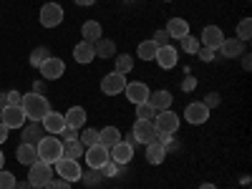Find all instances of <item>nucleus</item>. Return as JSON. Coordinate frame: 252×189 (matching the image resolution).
I'll list each match as a JSON object with an SVG mask.
<instances>
[{"label":"nucleus","mask_w":252,"mask_h":189,"mask_svg":"<svg viewBox=\"0 0 252 189\" xmlns=\"http://www.w3.org/2000/svg\"><path fill=\"white\" fill-rule=\"evenodd\" d=\"M131 157H134V146L126 144V141H119V144H114L109 149V161H114L119 166H126L131 161Z\"/></svg>","instance_id":"11"},{"label":"nucleus","mask_w":252,"mask_h":189,"mask_svg":"<svg viewBox=\"0 0 252 189\" xmlns=\"http://www.w3.org/2000/svg\"><path fill=\"white\" fill-rule=\"evenodd\" d=\"M63 119H66V126H71V129H81V126L86 124V109L83 106H71L66 114H63Z\"/></svg>","instance_id":"21"},{"label":"nucleus","mask_w":252,"mask_h":189,"mask_svg":"<svg viewBox=\"0 0 252 189\" xmlns=\"http://www.w3.org/2000/svg\"><path fill=\"white\" fill-rule=\"evenodd\" d=\"M20 109H23V114H26V119H28V121H43V116L51 111V106H48V98H46L43 94H35V91L23 94V101H20Z\"/></svg>","instance_id":"1"},{"label":"nucleus","mask_w":252,"mask_h":189,"mask_svg":"<svg viewBox=\"0 0 252 189\" xmlns=\"http://www.w3.org/2000/svg\"><path fill=\"white\" fill-rule=\"evenodd\" d=\"M131 134H134L136 144H152V141H157V126H154V121H144V119H139V121L134 124Z\"/></svg>","instance_id":"6"},{"label":"nucleus","mask_w":252,"mask_h":189,"mask_svg":"<svg viewBox=\"0 0 252 189\" xmlns=\"http://www.w3.org/2000/svg\"><path fill=\"white\" fill-rule=\"evenodd\" d=\"M53 179V166L51 164H46V161H33L31 166H28V184L33 187V189H43L48 182Z\"/></svg>","instance_id":"3"},{"label":"nucleus","mask_w":252,"mask_h":189,"mask_svg":"<svg viewBox=\"0 0 252 189\" xmlns=\"http://www.w3.org/2000/svg\"><path fill=\"white\" fill-rule=\"evenodd\" d=\"M152 40L157 43V48H161V46H169V35H166V31H157Z\"/></svg>","instance_id":"41"},{"label":"nucleus","mask_w":252,"mask_h":189,"mask_svg":"<svg viewBox=\"0 0 252 189\" xmlns=\"http://www.w3.org/2000/svg\"><path fill=\"white\" fill-rule=\"evenodd\" d=\"M78 141H81L83 146H94V144H98V131H96V129H86V131L78 136Z\"/></svg>","instance_id":"37"},{"label":"nucleus","mask_w":252,"mask_h":189,"mask_svg":"<svg viewBox=\"0 0 252 189\" xmlns=\"http://www.w3.org/2000/svg\"><path fill=\"white\" fill-rule=\"evenodd\" d=\"M43 189H71V182H66V179H51Z\"/></svg>","instance_id":"42"},{"label":"nucleus","mask_w":252,"mask_h":189,"mask_svg":"<svg viewBox=\"0 0 252 189\" xmlns=\"http://www.w3.org/2000/svg\"><path fill=\"white\" fill-rule=\"evenodd\" d=\"M154 126H157V134H174L179 129V116L174 111H159L154 116Z\"/></svg>","instance_id":"4"},{"label":"nucleus","mask_w":252,"mask_h":189,"mask_svg":"<svg viewBox=\"0 0 252 189\" xmlns=\"http://www.w3.org/2000/svg\"><path fill=\"white\" fill-rule=\"evenodd\" d=\"M35 152H38V159L46 161V164H56L61 157H63V141L56 139V136H43L38 144H35Z\"/></svg>","instance_id":"2"},{"label":"nucleus","mask_w":252,"mask_h":189,"mask_svg":"<svg viewBox=\"0 0 252 189\" xmlns=\"http://www.w3.org/2000/svg\"><path fill=\"white\" fill-rule=\"evenodd\" d=\"M15 157H18V161H20V164L31 166L33 161H38V152H35V144H26V141H23V144L18 146V154H15Z\"/></svg>","instance_id":"25"},{"label":"nucleus","mask_w":252,"mask_h":189,"mask_svg":"<svg viewBox=\"0 0 252 189\" xmlns=\"http://www.w3.org/2000/svg\"><path fill=\"white\" fill-rule=\"evenodd\" d=\"M157 43L154 40H144V43H139V58L141 61H154L157 58Z\"/></svg>","instance_id":"30"},{"label":"nucleus","mask_w":252,"mask_h":189,"mask_svg":"<svg viewBox=\"0 0 252 189\" xmlns=\"http://www.w3.org/2000/svg\"><path fill=\"white\" fill-rule=\"evenodd\" d=\"M46 58H51V51H48L46 46L33 48V53H31V66H33V68H40V63H43Z\"/></svg>","instance_id":"32"},{"label":"nucleus","mask_w":252,"mask_h":189,"mask_svg":"<svg viewBox=\"0 0 252 189\" xmlns=\"http://www.w3.org/2000/svg\"><path fill=\"white\" fill-rule=\"evenodd\" d=\"M58 136H61L63 144H66V141H76V139H78V129H71V126H66V129H63Z\"/></svg>","instance_id":"40"},{"label":"nucleus","mask_w":252,"mask_h":189,"mask_svg":"<svg viewBox=\"0 0 252 189\" xmlns=\"http://www.w3.org/2000/svg\"><path fill=\"white\" fill-rule=\"evenodd\" d=\"M177 61H179V56H177V48H172V46H161V48L157 51V63H159L164 71L174 68Z\"/></svg>","instance_id":"18"},{"label":"nucleus","mask_w":252,"mask_h":189,"mask_svg":"<svg viewBox=\"0 0 252 189\" xmlns=\"http://www.w3.org/2000/svg\"><path fill=\"white\" fill-rule=\"evenodd\" d=\"M15 174L5 172V169H0V189H15Z\"/></svg>","instance_id":"38"},{"label":"nucleus","mask_w":252,"mask_h":189,"mask_svg":"<svg viewBox=\"0 0 252 189\" xmlns=\"http://www.w3.org/2000/svg\"><path fill=\"white\" fill-rule=\"evenodd\" d=\"M124 89H126V76L119 73V71H111L109 76H103V81H101V91L106 96H116Z\"/></svg>","instance_id":"10"},{"label":"nucleus","mask_w":252,"mask_h":189,"mask_svg":"<svg viewBox=\"0 0 252 189\" xmlns=\"http://www.w3.org/2000/svg\"><path fill=\"white\" fill-rule=\"evenodd\" d=\"M179 43H182V51H184V53H192V56H197V51L202 48L197 35H184V38L179 40Z\"/></svg>","instance_id":"33"},{"label":"nucleus","mask_w":252,"mask_h":189,"mask_svg":"<svg viewBox=\"0 0 252 189\" xmlns=\"http://www.w3.org/2000/svg\"><path fill=\"white\" fill-rule=\"evenodd\" d=\"M124 94H126V98H129L131 103H144L146 98H149V86L146 83H141V81H134V83H126V89H124Z\"/></svg>","instance_id":"13"},{"label":"nucleus","mask_w":252,"mask_h":189,"mask_svg":"<svg viewBox=\"0 0 252 189\" xmlns=\"http://www.w3.org/2000/svg\"><path fill=\"white\" fill-rule=\"evenodd\" d=\"M94 53L98 58H114L116 56V43H114V40H109V38H98L96 43H94Z\"/></svg>","instance_id":"24"},{"label":"nucleus","mask_w":252,"mask_h":189,"mask_svg":"<svg viewBox=\"0 0 252 189\" xmlns=\"http://www.w3.org/2000/svg\"><path fill=\"white\" fill-rule=\"evenodd\" d=\"M184 119H187L189 124H204V121L209 119V109L204 106L202 101H197V103H189V106L184 109Z\"/></svg>","instance_id":"15"},{"label":"nucleus","mask_w":252,"mask_h":189,"mask_svg":"<svg viewBox=\"0 0 252 189\" xmlns=\"http://www.w3.org/2000/svg\"><path fill=\"white\" fill-rule=\"evenodd\" d=\"M15 189H33V187H31L28 179H26V182H15Z\"/></svg>","instance_id":"50"},{"label":"nucleus","mask_w":252,"mask_h":189,"mask_svg":"<svg viewBox=\"0 0 252 189\" xmlns=\"http://www.w3.org/2000/svg\"><path fill=\"white\" fill-rule=\"evenodd\" d=\"M237 38L242 40V43L252 38V20L250 18H245V20H240V23H237Z\"/></svg>","instance_id":"34"},{"label":"nucleus","mask_w":252,"mask_h":189,"mask_svg":"<svg viewBox=\"0 0 252 189\" xmlns=\"http://www.w3.org/2000/svg\"><path fill=\"white\" fill-rule=\"evenodd\" d=\"M56 172H58L61 179H66V182H78L81 179V166H78L76 159H63L61 157L56 161Z\"/></svg>","instance_id":"9"},{"label":"nucleus","mask_w":252,"mask_h":189,"mask_svg":"<svg viewBox=\"0 0 252 189\" xmlns=\"http://www.w3.org/2000/svg\"><path fill=\"white\" fill-rule=\"evenodd\" d=\"M101 172L98 169H89V172H81V182L86 184V187H96V184H101Z\"/></svg>","instance_id":"35"},{"label":"nucleus","mask_w":252,"mask_h":189,"mask_svg":"<svg viewBox=\"0 0 252 189\" xmlns=\"http://www.w3.org/2000/svg\"><path fill=\"white\" fill-rule=\"evenodd\" d=\"M207 109H215V106H220V94H207V98L202 101Z\"/></svg>","instance_id":"45"},{"label":"nucleus","mask_w":252,"mask_h":189,"mask_svg":"<svg viewBox=\"0 0 252 189\" xmlns=\"http://www.w3.org/2000/svg\"><path fill=\"white\" fill-rule=\"evenodd\" d=\"M121 141V131L116 129V126H106V129H101L98 131V144H103L106 149H111L114 144Z\"/></svg>","instance_id":"26"},{"label":"nucleus","mask_w":252,"mask_h":189,"mask_svg":"<svg viewBox=\"0 0 252 189\" xmlns=\"http://www.w3.org/2000/svg\"><path fill=\"white\" fill-rule=\"evenodd\" d=\"M0 121H3L8 129H23L28 119H26V114H23L20 106H5L3 111H0Z\"/></svg>","instance_id":"8"},{"label":"nucleus","mask_w":252,"mask_h":189,"mask_svg":"<svg viewBox=\"0 0 252 189\" xmlns=\"http://www.w3.org/2000/svg\"><path fill=\"white\" fill-rule=\"evenodd\" d=\"M98 172H101V177H103V179H106V177H116V174L121 172V166H119V164H114V161H106Z\"/></svg>","instance_id":"39"},{"label":"nucleus","mask_w":252,"mask_h":189,"mask_svg":"<svg viewBox=\"0 0 252 189\" xmlns=\"http://www.w3.org/2000/svg\"><path fill=\"white\" fill-rule=\"evenodd\" d=\"M96 0H76V5H83V8H89V5H94Z\"/></svg>","instance_id":"51"},{"label":"nucleus","mask_w":252,"mask_h":189,"mask_svg":"<svg viewBox=\"0 0 252 189\" xmlns=\"http://www.w3.org/2000/svg\"><path fill=\"white\" fill-rule=\"evenodd\" d=\"M114 58H116V68H114V71H119V73L126 76V73L134 68V58H131L129 53H119V56H114Z\"/></svg>","instance_id":"31"},{"label":"nucleus","mask_w":252,"mask_h":189,"mask_svg":"<svg viewBox=\"0 0 252 189\" xmlns=\"http://www.w3.org/2000/svg\"><path fill=\"white\" fill-rule=\"evenodd\" d=\"M40 124H43V129L53 136H58L63 129H66V119H63V114H58V111H48Z\"/></svg>","instance_id":"16"},{"label":"nucleus","mask_w":252,"mask_h":189,"mask_svg":"<svg viewBox=\"0 0 252 189\" xmlns=\"http://www.w3.org/2000/svg\"><path fill=\"white\" fill-rule=\"evenodd\" d=\"M73 58H76V63H91V61L96 58V53H94V43H86V40L76 43V48H73Z\"/></svg>","instance_id":"23"},{"label":"nucleus","mask_w":252,"mask_h":189,"mask_svg":"<svg viewBox=\"0 0 252 189\" xmlns=\"http://www.w3.org/2000/svg\"><path fill=\"white\" fill-rule=\"evenodd\" d=\"M164 159H166V152H164V146L159 141L146 144V161L149 164H161Z\"/></svg>","instance_id":"28"},{"label":"nucleus","mask_w":252,"mask_h":189,"mask_svg":"<svg viewBox=\"0 0 252 189\" xmlns=\"http://www.w3.org/2000/svg\"><path fill=\"white\" fill-rule=\"evenodd\" d=\"M222 40H224L222 28H217V26H207V28L202 31L199 43H204V48H212V51H217V48L222 46Z\"/></svg>","instance_id":"14"},{"label":"nucleus","mask_w":252,"mask_h":189,"mask_svg":"<svg viewBox=\"0 0 252 189\" xmlns=\"http://www.w3.org/2000/svg\"><path fill=\"white\" fill-rule=\"evenodd\" d=\"M220 53L224 58H237V56L245 53V43H242L240 38H224L222 46H220Z\"/></svg>","instance_id":"19"},{"label":"nucleus","mask_w":252,"mask_h":189,"mask_svg":"<svg viewBox=\"0 0 252 189\" xmlns=\"http://www.w3.org/2000/svg\"><path fill=\"white\" fill-rule=\"evenodd\" d=\"M136 116L139 119H144V121H154V116H157V111L149 106V103H136Z\"/></svg>","instance_id":"36"},{"label":"nucleus","mask_w":252,"mask_h":189,"mask_svg":"<svg viewBox=\"0 0 252 189\" xmlns=\"http://www.w3.org/2000/svg\"><path fill=\"white\" fill-rule=\"evenodd\" d=\"M43 124L40 121H31L28 126H23V141L26 144H38L40 139H43Z\"/></svg>","instance_id":"22"},{"label":"nucleus","mask_w":252,"mask_h":189,"mask_svg":"<svg viewBox=\"0 0 252 189\" xmlns=\"http://www.w3.org/2000/svg\"><path fill=\"white\" fill-rule=\"evenodd\" d=\"M83 157H86V164L91 169H101V166L109 161V149L103 144H94V146H86Z\"/></svg>","instance_id":"7"},{"label":"nucleus","mask_w":252,"mask_h":189,"mask_svg":"<svg viewBox=\"0 0 252 189\" xmlns=\"http://www.w3.org/2000/svg\"><path fill=\"white\" fill-rule=\"evenodd\" d=\"M182 89H184V91L197 89V78H194V76H187V78H184V83H182Z\"/></svg>","instance_id":"46"},{"label":"nucleus","mask_w":252,"mask_h":189,"mask_svg":"<svg viewBox=\"0 0 252 189\" xmlns=\"http://www.w3.org/2000/svg\"><path fill=\"white\" fill-rule=\"evenodd\" d=\"M33 91H35V94H43V91H46V81H35V83H33Z\"/></svg>","instance_id":"48"},{"label":"nucleus","mask_w":252,"mask_h":189,"mask_svg":"<svg viewBox=\"0 0 252 189\" xmlns=\"http://www.w3.org/2000/svg\"><path fill=\"white\" fill-rule=\"evenodd\" d=\"M8 131H10V129H8L3 121H0V144H5V141H8Z\"/></svg>","instance_id":"47"},{"label":"nucleus","mask_w":252,"mask_h":189,"mask_svg":"<svg viewBox=\"0 0 252 189\" xmlns=\"http://www.w3.org/2000/svg\"><path fill=\"white\" fill-rule=\"evenodd\" d=\"M5 98H8V106H20V101H23V94H20V91H8Z\"/></svg>","instance_id":"43"},{"label":"nucleus","mask_w":252,"mask_h":189,"mask_svg":"<svg viewBox=\"0 0 252 189\" xmlns=\"http://www.w3.org/2000/svg\"><path fill=\"white\" fill-rule=\"evenodd\" d=\"M83 152H86V146H83L78 139L63 144V159H76L78 161V157H83Z\"/></svg>","instance_id":"29"},{"label":"nucleus","mask_w":252,"mask_h":189,"mask_svg":"<svg viewBox=\"0 0 252 189\" xmlns=\"http://www.w3.org/2000/svg\"><path fill=\"white\" fill-rule=\"evenodd\" d=\"M250 66H252V58H250V53H242V68H245V71H250Z\"/></svg>","instance_id":"49"},{"label":"nucleus","mask_w":252,"mask_h":189,"mask_svg":"<svg viewBox=\"0 0 252 189\" xmlns=\"http://www.w3.org/2000/svg\"><path fill=\"white\" fill-rule=\"evenodd\" d=\"M164 3H172V0H164Z\"/></svg>","instance_id":"55"},{"label":"nucleus","mask_w":252,"mask_h":189,"mask_svg":"<svg viewBox=\"0 0 252 189\" xmlns=\"http://www.w3.org/2000/svg\"><path fill=\"white\" fill-rule=\"evenodd\" d=\"M101 23H96V20H86L83 23V28H81V35H83V40L86 43H96V40L101 38Z\"/></svg>","instance_id":"27"},{"label":"nucleus","mask_w":252,"mask_h":189,"mask_svg":"<svg viewBox=\"0 0 252 189\" xmlns=\"http://www.w3.org/2000/svg\"><path fill=\"white\" fill-rule=\"evenodd\" d=\"M164 31H166V35H169V38L182 40L184 35H189V23H187V20H182V18H172Z\"/></svg>","instance_id":"20"},{"label":"nucleus","mask_w":252,"mask_h":189,"mask_svg":"<svg viewBox=\"0 0 252 189\" xmlns=\"http://www.w3.org/2000/svg\"><path fill=\"white\" fill-rule=\"evenodd\" d=\"M63 71H66V63H63L61 58H56V56H51V58H46L43 63H40V76H43L46 81L61 78Z\"/></svg>","instance_id":"12"},{"label":"nucleus","mask_w":252,"mask_h":189,"mask_svg":"<svg viewBox=\"0 0 252 189\" xmlns=\"http://www.w3.org/2000/svg\"><path fill=\"white\" fill-rule=\"evenodd\" d=\"M3 164H5V157H3V152H0V169H3Z\"/></svg>","instance_id":"54"},{"label":"nucleus","mask_w":252,"mask_h":189,"mask_svg":"<svg viewBox=\"0 0 252 189\" xmlns=\"http://www.w3.org/2000/svg\"><path fill=\"white\" fill-rule=\"evenodd\" d=\"M197 56H199V61H204V63H209V61H215V56H217V51H212V48H199V51H197Z\"/></svg>","instance_id":"44"},{"label":"nucleus","mask_w":252,"mask_h":189,"mask_svg":"<svg viewBox=\"0 0 252 189\" xmlns=\"http://www.w3.org/2000/svg\"><path fill=\"white\" fill-rule=\"evenodd\" d=\"M8 106V98H5V94H0V111H3Z\"/></svg>","instance_id":"52"},{"label":"nucleus","mask_w":252,"mask_h":189,"mask_svg":"<svg viewBox=\"0 0 252 189\" xmlns=\"http://www.w3.org/2000/svg\"><path fill=\"white\" fill-rule=\"evenodd\" d=\"M199 189H217V187H215V184H209V182H204V184H202Z\"/></svg>","instance_id":"53"},{"label":"nucleus","mask_w":252,"mask_h":189,"mask_svg":"<svg viewBox=\"0 0 252 189\" xmlns=\"http://www.w3.org/2000/svg\"><path fill=\"white\" fill-rule=\"evenodd\" d=\"M63 23V8L58 3H46L40 8V26L43 28H56Z\"/></svg>","instance_id":"5"},{"label":"nucleus","mask_w":252,"mask_h":189,"mask_svg":"<svg viewBox=\"0 0 252 189\" xmlns=\"http://www.w3.org/2000/svg\"><path fill=\"white\" fill-rule=\"evenodd\" d=\"M146 103H149V106L159 114V111H166L172 106V94L169 91H154V94H149V98H146Z\"/></svg>","instance_id":"17"}]
</instances>
